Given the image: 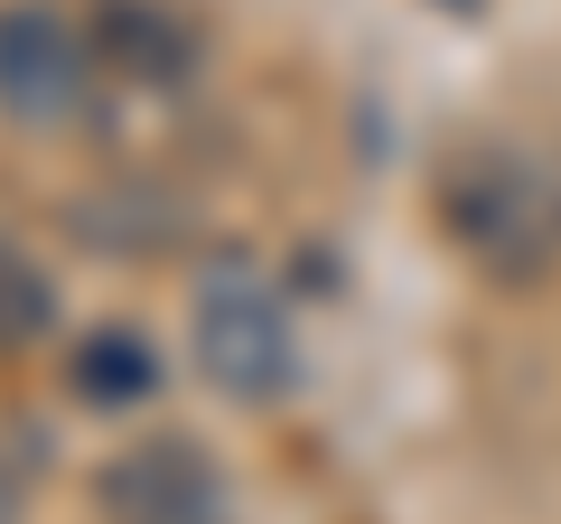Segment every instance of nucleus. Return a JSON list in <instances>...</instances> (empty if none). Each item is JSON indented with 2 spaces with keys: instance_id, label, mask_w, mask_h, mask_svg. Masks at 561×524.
<instances>
[{
  "instance_id": "5",
  "label": "nucleus",
  "mask_w": 561,
  "mask_h": 524,
  "mask_svg": "<svg viewBox=\"0 0 561 524\" xmlns=\"http://www.w3.org/2000/svg\"><path fill=\"white\" fill-rule=\"evenodd\" d=\"M94 47H103V76L150 84V94H169V84L197 76V29H187L169 0H103Z\"/></svg>"
},
{
  "instance_id": "9",
  "label": "nucleus",
  "mask_w": 561,
  "mask_h": 524,
  "mask_svg": "<svg viewBox=\"0 0 561 524\" xmlns=\"http://www.w3.org/2000/svg\"><path fill=\"white\" fill-rule=\"evenodd\" d=\"M449 10H478V0H449Z\"/></svg>"
},
{
  "instance_id": "3",
  "label": "nucleus",
  "mask_w": 561,
  "mask_h": 524,
  "mask_svg": "<svg viewBox=\"0 0 561 524\" xmlns=\"http://www.w3.org/2000/svg\"><path fill=\"white\" fill-rule=\"evenodd\" d=\"M103 47L57 0H0V122L10 132H76L103 113Z\"/></svg>"
},
{
  "instance_id": "8",
  "label": "nucleus",
  "mask_w": 561,
  "mask_h": 524,
  "mask_svg": "<svg viewBox=\"0 0 561 524\" xmlns=\"http://www.w3.org/2000/svg\"><path fill=\"white\" fill-rule=\"evenodd\" d=\"M0 524H20V478L0 468Z\"/></svg>"
},
{
  "instance_id": "2",
  "label": "nucleus",
  "mask_w": 561,
  "mask_h": 524,
  "mask_svg": "<svg viewBox=\"0 0 561 524\" xmlns=\"http://www.w3.org/2000/svg\"><path fill=\"white\" fill-rule=\"evenodd\" d=\"M440 216L486 272H505V282H534V272L561 262V179L515 141L468 150V160L449 169V187H440Z\"/></svg>"
},
{
  "instance_id": "6",
  "label": "nucleus",
  "mask_w": 561,
  "mask_h": 524,
  "mask_svg": "<svg viewBox=\"0 0 561 524\" xmlns=\"http://www.w3.org/2000/svg\"><path fill=\"white\" fill-rule=\"evenodd\" d=\"M66 384H76V403L94 412H131L160 394V346L140 338V328H94V338L66 356Z\"/></svg>"
},
{
  "instance_id": "1",
  "label": "nucleus",
  "mask_w": 561,
  "mask_h": 524,
  "mask_svg": "<svg viewBox=\"0 0 561 524\" xmlns=\"http://www.w3.org/2000/svg\"><path fill=\"white\" fill-rule=\"evenodd\" d=\"M187 346H197V375L234 403H280L300 384V328L290 300L262 272L253 253H216L197 272V309H187Z\"/></svg>"
},
{
  "instance_id": "4",
  "label": "nucleus",
  "mask_w": 561,
  "mask_h": 524,
  "mask_svg": "<svg viewBox=\"0 0 561 524\" xmlns=\"http://www.w3.org/2000/svg\"><path fill=\"white\" fill-rule=\"evenodd\" d=\"M94 505H103V524H234L225 468L179 431H150V441L113 449L94 478Z\"/></svg>"
},
{
  "instance_id": "7",
  "label": "nucleus",
  "mask_w": 561,
  "mask_h": 524,
  "mask_svg": "<svg viewBox=\"0 0 561 524\" xmlns=\"http://www.w3.org/2000/svg\"><path fill=\"white\" fill-rule=\"evenodd\" d=\"M47 328H57V282H47V262L28 253V243L0 235V356H10V346H38Z\"/></svg>"
}]
</instances>
